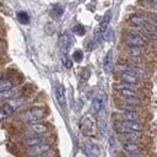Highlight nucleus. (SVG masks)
<instances>
[{
  "label": "nucleus",
  "instance_id": "1",
  "mask_svg": "<svg viewBox=\"0 0 157 157\" xmlns=\"http://www.w3.org/2000/svg\"><path fill=\"white\" fill-rule=\"evenodd\" d=\"M45 114V110L43 108H39V107H33V108H29L27 110H25L22 114H21V119L26 123H36L37 120L42 119Z\"/></svg>",
  "mask_w": 157,
  "mask_h": 157
},
{
  "label": "nucleus",
  "instance_id": "2",
  "mask_svg": "<svg viewBox=\"0 0 157 157\" xmlns=\"http://www.w3.org/2000/svg\"><path fill=\"white\" fill-rule=\"evenodd\" d=\"M114 88L118 91V93L123 97V98H139L137 92L134 90L132 85L130 83H120V85H115Z\"/></svg>",
  "mask_w": 157,
  "mask_h": 157
},
{
  "label": "nucleus",
  "instance_id": "3",
  "mask_svg": "<svg viewBox=\"0 0 157 157\" xmlns=\"http://www.w3.org/2000/svg\"><path fill=\"white\" fill-rule=\"evenodd\" d=\"M109 21H110V12H108V13L103 17V20L101 21L98 28L94 31V40H96V43H99V42L104 38V34H105V32H107V29H108Z\"/></svg>",
  "mask_w": 157,
  "mask_h": 157
},
{
  "label": "nucleus",
  "instance_id": "4",
  "mask_svg": "<svg viewBox=\"0 0 157 157\" xmlns=\"http://www.w3.org/2000/svg\"><path fill=\"white\" fill-rule=\"evenodd\" d=\"M50 151V145L44 142V144H40V145H36V146H31L27 148V155L31 156V157H39L47 152Z\"/></svg>",
  "mask_w": 157,
  "mask_h": 157
},
{
  "label": "nucleus",
  "instance_id": "5",
  "mask_svg": "<svg viewBox=\"0 0 157 157\" xmlns=\"http://www.w3.org/2000/svg\"><path fill=\"white\" fill-rule=\"evenodd\" d=\"M125 43L129 47H142L146 43V38L139 33H129L125 37Z\"/></svg>",
  "mask_w": 157,
  "mask_h": 157
},
{
  "label": "nucleus",
  "instance_id": "6",
  "mask_svg": "<svg viewBox=\"0 0 157 157\" xmlns=\"http://www.w3.org/2000/svg\"><path fill=\"white\" fill-rule=\"evenodd\" d=\"M123 150L124 152H126L130 157H136L141 153V148L140 146L136 144V142H130V141H126L125 144H123Z\"/></svg>",
  "mask_w": 157,
  "mask_h": 157
},
{
  "label": "nucleus",
  "instance_id": "7",
  "mask_svg": "<svg viewBox=\"0 0 157 157\" xmlns=\"http://www.w3.org/2000/svg\"><path fill=\"white\" fill-rule=\"evenodd\" d=\"M83 147H85V152L88 157H99L101 151H99V147L97 144L92 142L91 140H86Z\"/></svg>",
  "mask_w": 157,
  "mask_h": 157
},
{
  "label": "nucleus",
  "instance_id": "8",
  "mask_svg": "<svg viewBox=\"0 0 157 157\" xmlns=\"http://www.w3.org/2000/svg\"><path fill=\"white\" fill-rule=\"evenodd\" d=\"M28 131L32 134V135H42L44 132L48 131V126L43 123H31L29 126H28ZM31 135V136H32Z\"/></svg>",
  "mask_w": 157,
  "mask_h": 157
},
{
  "label": "nucleus",
  "instance_id": "9",
  "mask_svg": "<svg viewBox=\"0 0 157 157\" xmlns=\"http://www.w3.org/2000/svg\"><path fill=\"white\" fill-rule=\"evenodd\" d=\"M71 44H72V37L69 33H63L59 37V47L64 53H66L70 49Z\"/></svg>",
  "mask_w": 157,
  "mask_h": 157
},
{
  "label": "nucleus",
  "instance_id": "10",
  "mask_svg": "<svg viewBox=\"0 0 157 157\" xmlns=\"http://www.w3.org/2000/svg\"><path fill=\"white\" fill-rule=\"evenodd\" d=\"M54 94H55V99L56 102L61 105V107H65L66 104V97H65V87L63 85H56L55 90H54Z\"/></svg>",
  "mask_w": 157,
  "mask_h": 157
},
{
  "label": "nucleus",
  "instance_id": "11",
  "mask_svg": "<svg viewBox=\"0 0 157 157\" xmlns=\"http://www.w3.org/2000/svg\"><path fill=\"white\" fill-rule=\"evenodd\" d=\"M47 142V139L42 135H32L27 139L23 140V144L27 146V147H31V146H36V145H40V144H44Z\"/></svg>",
  "mask_w": 157,
  "mask_h": 157
},
{
  "label": "nucleus",
  "instance_id": "12",
  "mask_svg": "<svg viewBox=\"0 0 157 157\" xmlns=\"http://www.w3.org/2000/svg\"><path fill=\"white\" fill-rule=\"evenodd\" d=\"M128 130L134 131V132H140L144 130V126L139 123V121H134V120H121L120 121Z\"/></svg>",
  "mask_w": 157,
  "mask_h": 157
},
{
  "label": "nucleus",
  "instance_id": "13",
  "mask_svg": "<svg viewBox=\"0 0 157 157\" xmlns=\"http://www.w3.org/2000/svg\"><path fill=\"white\" fill-rule=\"evenodd\" d=\"M129 23L134 27H145L147 25V20L141 15H131L129 17Z\"/></svg>",
  "mask_w": 157,
  "mask_h": 157
},
{
  "label": "nucleus",
  "instance_id": "14",
  "mask_svg": "<svg viewBox=\"0 0 157 157\" xmlns=\"http://www.w3.org/2000/svg\"><path fill=\"white\" fill-rule=\"evenodd\" d=\"M120 78L125 83H130V85H137L139 83V78H137L135 72H121Z\"/></svg>",
  "mask_w": 157,
  "mask_h": 157
},
{
  "label": "nucleus",
  "instance_id": "15",
  "mask_svg": "<svg viewBox=\"0 0 157 157\" xmlns=\"http://www.w3.org/2000/svg\"><path fill=\"white\" fill-rule=\"evenodd\" d=\"M13 113V107L10 103H5L1 108H0V120L6 119L7 117H10Z\"/></svg>",
  "mask_w": 157,
  "mask_h": 157
},
{
  "label": "nucleus",
  "instance_id": "16",
  "mask_svg": "<svg viewBox=\"0 0 157 157\" xmlns=\"http://www.w3.org/2000/svg\"><path fill=\"white\" fill-rule=\"evenodd\" d=\"M120 117L123 118V120L139 121V115L135 110H120Z\"/></svg>",
  "mask_w": 157,
  "mask_h": 157
},
{
  "label": "nucleus",
  "instance_id": "17",
  "mask_svg": "<svg viewBox=\"0 0 157 157\" xmlns=\"http://www.w3.org/2000/svg\"><path fill=\"white\" fill-rule=\"evenodd\" d=\"M103 104H104L103 97H101V96L96 97L92 101V110H93V113H99L102 110V108H103Z\"/></svg>",
  "mask_w": 157,
  "mask_h": 157
},
{
  "label": "nucleus",
  "instance_id": "18",
  "mask_svg": "<svg viewBox=\"0 0 157 157\" xmlns=\"http://www.w3.org/2000/svg\"><path fill=\"white\" fill-rule=\"evenodd\" d=\"M144 48L142 47H129L128 48V53L130 56H134V58H137V56H141L144 54Z\"/></svg>",
  "mask_w": 157,
  "mask_h": 157
},
{
  "label": "nucleus",
  "instance_id": "19",
  "mask_svg": "<svg viewBox=\"0 0 157 157\" xmlns=\"http://www.w3.org/2000/svg\"><path fill=\"white\" fill-rule=\"evenodd\" d=\"M16 96V90L11 88V90H6V91H0V99H11Z\"/></svg>",
  "mask_w": 157,
  "mask_h": 157
},
{
  "label": "nucleus",
  "instance_id": "20",
  "mask_svg": "<svg viewBox=\"0 0 157 157\" xmlns=\"http://www.w3.org/2000/svg\"><path fill=\"white\" fill-rule=\"evenodd\" d=\"M110 65H112V50H109L105 56H104V60H103V69L105 72H108L110 70Z\"/></svg>",
  "mask_w": 157,
  "mask_h": 157
},
{
  "label": "nucleus",
  "instance_id": "21",
  "mask_svg": "<svg viewBox=\"0 0 157 157\" xmlns=\"http://www.w3.org/2000/svg\"><path fill=\"white\" fill-rule=\"evenodd\" d=\"M81 129L83 130V132H88L90 130H92V120L88 117H85L81 121Z\"/></svg>",
  "mask_w": 157,
  "mask_h": 157
},
{
  "label": "nucleus",
  "instance_id": "22",
  "mask_svg": "<svg viewBox=\"0 0 157 157\" xmlns=\"http://www.w3.org/2000/svg\"><path fill=\"white\" fill-rule=\"evenodd\" d=\"M63 12H64V7H63L61 5H59V4L54 5L53 9H52V15H53L54 17H56V18H59V17L63 15Z\"/></svg>",
  "mask_w": 157,
  "mask_h": 157
},
{
  "label": "nucleus",
  "instance_id": "23",
  "mask_svg": "<svg viewBox=\"0 0 157 157\" xmlns=\"http://www.w3.org/2000/svg\"><path fill=\"white\" fill-rule=\"evenodd\" d=\"M13 88V83L11 80H0V91H6Z\"/></svg>",
  "mask_w": 157,
  "mask_h": 157
},
{
  "label": "nucleus",
  "instance_id": "24",
  "mask_svg": "<svg viewBox=\"0 0 157 157\" xmlns=\"http://www.w3.org/2000/svg\"><path fill=\"white\" fill-rule=\"evenodd\" d=\"M17 20H18L21 23L26 25V23L29 22V16H28L27 12H25V11H20V12L17 13Z\"/></svg>",
  "mask_w": 157,
  "mask_h": 157
},
{
  "label": "nucleus",
  "instance_id": "25",
  "mask_svg": "<svg viewBox=\"0 0 157 157\" xmlns=\"http://www.w3.org/2000/svg\"><path fill=\"white\" fill-rule=\"evenodd\" d=\"M61 61H63V65H64L66 69H71V67H72V61H71V59L66 55V53L63 54V56H61Z\"/></svg>",
  "mask_w": 157,
  "mask_h": 157
},
{
  "label": "nucleus",
  "instance_id": "26",
  "mask_svg": "<svg viewBox=\"0 0 157 157\" xmlns=\"http://www.w3.org/2000/svg\"><path fill=\"white\" fill-rule=\"evenodd\" d=\"M82 58H83V53H82V50H75V52H74V54H72V59H74L76 63L82 61Z\"/></svg>",
  "mask_w": 157,
  "mask_h": 157
},
{
  "label": "nucleus",
  "instance_id": "27",
  "mask_svg": "<svg viewBox=\"0 0 157 157\" xmlns=\"http://www.w3.org/2000/svg\"><path fill=\"white\" fill-rule=\"evenodd\" d=\"M145 18L147 20V22H148V23L157 26V15H156V13H148V15H147V17H145Z\"/></svg>",
  "mask_w": 157,
  "mask_h": 157
},
{
  "label": "nucleus",
  "instance_id": "28",
  "mask_svg": "<svg viewBox=\"0 0 157 157\" xmlns=\"http://www.w3.org/2000/svg\"><path fill=\"white\" fill-rule=\"evenodd\" d=\"M74 32H75L76 34H78V36H83L85 32H86V29H85L83 26H81V25H76V26L74 27Z\"/></svg>",
  "mask_w": 157,
  "mask_h": 157
},
{
  "label": "nucleus",
  "instance_id": "29",
  "mask_svg": "<svg viewBox=\"0 0 157 157\" xmlns=\"http://www.w3.org/2000/svg\"><path fill=\"white\" fill-rule=\"evenodd\" d=\"M7 103H10V104L13 107V109H15V108L18 107L21 103H23V98H11V101L7 102Z\"/></svg>",
  "mask_w": 157,
  "mask_h": 157
},
{
  "label": "nucleus",
  "instance_id": "30",
  "mask_svg": "<svg viewBox=\"0 0 157 157\" xmlns=\"http://www.w3.org/2000/svg\"><path fill=\"white\" fill-rule=\"evenodd\" d=\"M98 126H99V130H101V132L104 135V134H105V130H107L105 120H103V119H99V120H98Z\"/></svg>",
  "mask_w": 157,
  "mask_h": 157
},
{
  "label": "nucleus",
  "instance_id": "31",
  "mask_svg": "<svg viewBox=\"0 0 157 157\" xmlns=\"http://www.w3.org/2000/svg\"><path fill=\"white\" fill-rule=\"evenodd\" d=\"M0 80H1V75H0Z\"/></svg>",
  "mask_w": 157,
  "mask_h": 157
}]
</instances>
